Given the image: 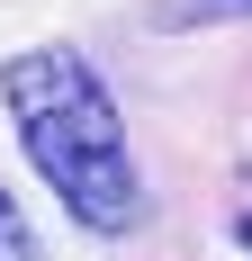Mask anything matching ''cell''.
<instances>
[{"mask_svg":"<svg viewBox=\"0 0 252 261\" xmlns=\"http://www.w3.org/2000/svg\"><path fill=\"white\" fill-rule=\"evenodd\" d=\"M0 261H36V225H27V207L0 189Z\"/></svg>","mask_w":252,"mask_h":261,"instance_id":"3","label":"cell"},{"mask_svg":"<svg viewBox=\"0 0 252 261\" xmlns=\"http://www.w3.org/2000/svg\"><path fill=\"white\" fill-rule=\"evenodd\" d=\"M0 99L18 126V153L36 162V180L63 198L81 234H126L144 216V180L126 153V117L108 99V81L81 63V45H27L0 63Z\"/></svg>","mask_w":252,"mask_h":261,"instance_id":"1","label":"cell"},{"mask_svg":"<svg viewBox=\"0 0 252 261\" xmlns=\"http://www.w3.org/2000/svg\"><path fill=\"white\" fill-rule=\"evenodd\" d=\"M252 0H153V27H207V18H243Z\"/></svg>","mask_w":252,"mask_h":261,"instance_id":"2","label":"cell"},{"mask_svg":"<svg viewBox=\"0 0 252 261\" xmlns=\"http://www.w3.org/2000/svg\"><path fill=\"white\" fill-rule=\"evenodd\" d=\"M234 243H243V261H252V171L234 180Z\"/></svg>","mask_w":252,"mask_h":261,"instance_id":"4","label":"cell"}]
</instances>
